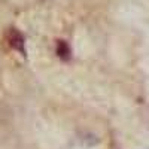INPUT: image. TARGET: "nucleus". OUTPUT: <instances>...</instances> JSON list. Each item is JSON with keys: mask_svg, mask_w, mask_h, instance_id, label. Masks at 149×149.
<instances>
[{"mask_svg": "<svg viewBox=\"0 0 149 149\" xmlns=\"http://www.w3.org/2000/svg\"><path fill=\"white\" fill-rule=\"evenodd\" d=\"M69 54H70L69 46H67L64 42H60V43H58V55H60L61 58H69Z\"/></svg>", "mask_w": 149, "mask_h": 149, "instance_id": "obj_2", "label": "nucleus"}, {"mask_svg": "<svg viewBox=\"0 0 149 149\" xmlns=\"http://www.w3.org/2000/svg\"><path fill=\"white\" fill-rule=\"evenodd\" d=\"M12 42H10V45L14 46V48H17V49H19V51H22V37L17 33V31H12V39H10Z\"/></svg>", "mask_w": 149, "mask_h": 149, "instance_id": "obj_1", "label": "nucleus"}]
</instances>
